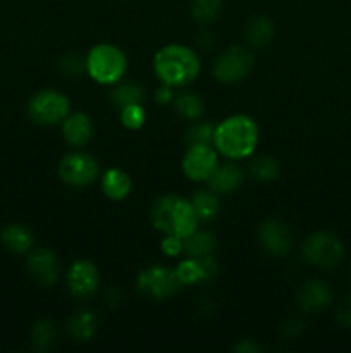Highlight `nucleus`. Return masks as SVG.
<instances>
[{
  "instance_id": "1",
  "label": "nucleus",
  "mask_w": 351,
  "mask_h": 353,
  "mask_svg": "<svg viewBox=\"0 0 351 353\" xmlns=\"http://www.w3.org/2000/svg\"><path fill=\"white\" fill-rule=\"evenodd\" d=\"M150 221L155 230L165 236H176L181 240L195 233L200 224L191 200L179 195H164L155 200Z\"/></svg>"
},
{
  "instance_id": "2",
  "label": "nucleus",
  "mask_w": 351,
  "mask_h": 353,
  "mask_svg": "<svg viewBox=\"0 0 351 353\" xmlns=\"http://www.w3.org/2000/svg\"><path fill=\"white\" fill-rule=\"evenodd\" d=\"M258 126L246 114H234L215 126L213 147L231 161L250 157L258 145Z\"/></svg>"
},
{
  "instance_id": "3",
  "label": "nucleus",
  "mask_w": 351,
  "mask_h": 353,
  "mask_svg": "<svg viewBox=\"0 0 351 353\" xmlns=\"http://www.w3.org/2000/svg\"><path fill=\"white\" fill-rule=\"evenodd\" d=\"M200 57L195 50L181 43H171L155 54L153 69L164 85L181 88L195 81L200 74Z\"/></svg>"
},
{
  "instance_id": "4",
  "label": "nucleus",
  "mask_w": 351,
  "mask_h": 353,
  "mask_svg": "<svg viewBox=\"0 0 351 353\" xmlns=\"http://www.w3.org/2000/svg\"><path fill=\"white\" fill-rule=\"evenodd\" d=\"M86 72L100 85H114L124 76L127 59L119 47L112 43H98L86 55Z\"/></svg>"
},
{
  "instance_id": "5",
  "label": "nucleus",
  "mask_w": 351,
  "mask_h": 353,
  "mask_svg": "<svg viewBox=\"0 0 351 353\" xmlns=\"http://www.w3.org/2000/svg\"><path fill=\"white\" fill-rule=\"evenodd\" d=\"M136 286L141 295L151 300H167L181 292L182 283L176 269L167 265H150L138 274Z\"/></svg>"
},
{
  "instance_id": "6",
  "label": "nucleus",
  "mask_w": 351,
  "mask_h": 353,
  "mask_svg": "<svg viewBox=\"0 0 351 353\" xmlns=\"http://www.w3.org/2000/svg\"><path fill=\"white\" fill-rule=\"evenodd\" d=\"M303 255L310 264L317 268L332 269L343 261L344 247L334 234L327 231H317L310 234L303 243Z\"/></svg>"
},
{
  "instance_id": "7",
  "label": "nucleus",
  "mask_w": 351,
  "mask_h": 353,
  "mask_svg": "<svg viewBox=\"0 0 351 353\" xmlns=\"http://www.w3.org/2000/svg\"><path fill=\"white\" fill-rule=\"evenodd\" d=\"M255 64V57L248 48L241 45H231L217 57L213 64V76L220 83H240L251 72Z\"/></svg>"
},
{
  "instance_id": "8",
  "label": "nucleus",
  "mask_w": 351,
  "mask_h": 353,
  "mask_svg": "<svg viewBox=\"0 0 351 353\" xmlns=\"http://www.w3.org/2000/svg\"><path fill=\"white\" fill-rule=\"evenodd\" d=\"M28 114L36 124H58L67 117L69 99L57 90H43L30 100Z\"/></svg>"
},
{
  "instance_id": "9",
  "label": "nucleus",
  "mask_w": 351,
  "mask_h": 353,
  "mask_svg": "<svg viewBox=\"0 0 351 353\" xmlns=\"http://www.w3.org/2000/svg\"><path fill=\"white\" fill-rule=\"evenodd\" d=\"M98 162L85 152H71L58 162V178L72 188H85L98 176Z\"/></svg>"
},
{
  "instance_id": "10",
  "label": "nucleus",
  "mask_w": 351,
  "mask_h": 353,
  "mask_svg": "<svg viewBox=\"0 0 351 353\" xmlns=\"http://www.w3.org/2000/svg\"><path fill=\"white\" fill-rule=\"evenodd\" d=\"M219 165L213 145H189L182 157V172L193 181H206Z\"/></svg>"
},
{
  "instance_id": "11",
  "label": "nucleus",
  "mask_w": 351,
  "mask_h": 353,
  "mask_svg": "<svg viewBox=\"0 0 351 353\" xmlns=\"http://www.w3.org/2000/svg\"><path fill=\"white\" fill-rule=\"evenodd\" d=\"M28 271L38 286L50 288L57 283L58 274H61V264L54 252L48 248H38L28 257Z\"/></svg>"
},
{
  "instance_id": "12",
  "label": "nucleus",
  "mask_w": 351,
  "mask_h": 353,
  "mask_svg": "<svg viewBox=\"0 0 351 353\" xmlns=\"http://www.w3.org/2000/svg\"><path fill=\"white\" fill-rule=\"evenodd\" d=\"M100 272L89 261H76L67 271L69 292L78 299H88L98 290Z\"/></svg>"
},
{
  "instance_id": "13",
  "label": "nucleus",
  "mask_w": 351,
  "mask_h": 353,
  "mask_svg": "<svg viewBox=\"0 0 351 353\" xmlns=\"http://www.w3.org/2000/svg\"><path fill=\"white\" fill-rule=\"evenodd\" d=\"M258 240L262 247L272 255H288L292 248V234L282 221L267 219L258 228Z\"/></svg>"
},
{
  "instance_id": "14",
  "label": "nucleus",
  "mask_w": 351,
  "mask_h": 353,
  "mask_svg": "<svg viewBox=\"0 0 351 353\" xmlns=\"http://www.w3.org/2000/svg\"><path fill=\"white\" fill-rule=\"evenodd\" d=\"M332 302V290L326 281L312 279L301 286L298 293V303L305 312H320Z\"/></svg>"
},
{
  "instance_id": "15",
  "label": "nucleus",
  "mask_w": 351,
  "mask_h": 353,
  "mask_svg": "<svg viewBox=\"0 0 351 353\" xmlns=\"http://www.w3.org/2000/svg\"><path fill=\"white\" fill-rule=\"evenodd\" d=\"M62 137L72 147H85L93 138V123L85 112L67 114L62 121Z\"/></svg>"
},
{
  "instance_id": "16",
  "label": "nucleus",
  "mask_w": 351,
  "mask_h": 353,
  "mask_svg": "<svg viewBox=\"0 0 351 353\" xmlns=\"http://www.w3.org/2000/svg\"><path fill=\"white\" fill-rule=\"evenodd\" d=\"M243 178V171L236 164L227 162V164L217 165L206 181H209V186L212 192L220 193V195H229V193L237 192L241 188Z\"/></svg>"
},
{
  "instance_id": "17",
  "label": "nucleus",
  "mask_w": 351,
  "mask_h": 353,
  "mask_svg": "<svg viewBox=\"0 0 351 353\" xmlns=\"http://www.w3.org/2000/svg\"><path fill=\"white\" fill-rule=\"evenodd\" d=\"M133 188V181H131L129 174L119 168H110L109 171L103 172L102 176V190L110 200L114 202H120L126 199Z\"/></svg>"
},
{
  "instance_id": "18",
  "label": "nucleus",
  "mask_w": 351,
  "mask_h": 353,
  "mask_svg": "<svg viewBox=\"0 0 351 353\" xmlns=\"http://www.w3.org/2000/svg\"><path fill=\"white\" fill-rule=\"evenodd\" d=\"M0 240H2L3 247L9 248L14 254H24V252L31 250L34 245V234L31 233L30 228L23 226V224H9L0 233Z\"/></svg>"
},
{
  "instance_id": "19",
  "label": "nucleus",
  "mask_w": 351,
  "mask_h": 353,
  "mask_svg": "<svg viewBox=\"0 0 351 353\" xmlns=\"http://www.w3.org/2000/svg\"><path fill=\"white\" fill-rule=\"evenodd\" d=\"M217 247V240L209 231H198L182 240V254L189 259H200L212 255Z\"/></svg>"
},
{
  "instance_id": "20",
  "label": "nucleus",
  "mask_w": 351,
  "mask_h": 353,
  "mask_svg": "<svg viewBox=\"0 0 351 353\" xmlns=\"http://www.w3.org/2000/svg\"><path fill=\"white\" fill-rule=\"evenodd\" d=\"M244 34L251 47L264 48L274 38V23L267 16H255L248 21Z\"/></svg>"
},
{
  "instance_id": "21",
  "label": "nucleus",
  "mask_w": 351,
  "mask_h": 353,
  "mask_svg": "<svg viewBox=\"0 0 351 353\" xmlns=\"http://www.w3.org/2000/svg\"><path fill=\"white\" fill-rule=\"evenodd\" d=\"M96 324H98V321H96V316L92 310H81V312H76L69 319L67 330L74 340L88 341L95 334Z\"/></svg>"
},
{
  "instance_id": "22",
  "label": "nucleus",
  "mask_w": 351,
  "mask_h": 353,
  "mask_svg": "<svg viewBox=\"0 0 351 353\" xmlns=\"http://www.w3.org/2000/svg\"><path fill=\"white\" fill-rule=\"evenodd\" d=\"M191 203L200 221H212L220 212V202L217 199L215 192H212V190L210 192L209 190H200V192H196L193 195Z\"/></svg>"
},
{
  "instance_id": "23",
  "label": "nucleus",
  "mask_w": 351,
  "mask_h": 353,
  "mask_svg": "<svg viewBox=\"0 0 351 353\" xmlns=\"http://www.w3.org/2000/svg\"><path fill=\"white\" fill-rule=\"evenodd\" d=\"M145 90L138 83H120L110 93V102L116 109H124L133 103H143Z\"/></svg>"
},
{
  "instance_id": "24",
  "label": "nucleus",
  "mask_w": 351,
  "mask_h": 353,
  "mask_svg": "<svg viewBox=\"0 0 351 353\" xmlns=\"http://www.w3.org/2000/svg\"><path fill=\"white\" fill-rule=\"evenodd\" d=\"M174 110L181 117L189 121H196L203 116L205 112V103L200 99L196 93L191 92H182L178 97H174Z\"/></svg>"
},
{
  "instance_id": "25",
  "label": "nucleus",
  "mask_w": 351,
  "mask_h": 353,
  "mask_svg": "<svg viewBox=\"0 0 351 353\" xmlns=\"http://www.w3.org/2000/svg\"><path fill=\"white\" fill-rule=\"evenodd\" d=\"M248 171H250L251 178L257 179V181L268 183L279 178V174H281V165L270 155H262V157H257L251 161Z\"/></svg>"
},
{
  "instance_id": "26",
  "label": "nucleus",
  "mask_w": 351,
  "mask_h": 353,
  "mask_svg": "<svg viewBox=\"0 0 351 353\" xmlns=\"http://www.w3.org/2000/svg\"><path fill=\"white\" fill-rule=\"evenodd\" d=\"M57 340L58 334L52 321H40V323L34 324L33 331H31V341H33L34 350H52L55 347V343H57Z\"/></svg>"
},
{
  "instance_id": "27",
  "label": "nucleus",
  "mask_w": 351,
  "mask_h": 353,
  "mask_svg": "<svg viewBox=\"0 0 351 353\" xmlns=\"http://www.w3.org/2000/svg\"><path fill=\"white\" fill-rule=\"evenodd\" d=\"M224 0H191V14L200 23H210L220 14Z\"/></svg>"
},
{
  "instance_id": "28",
  "label": "nucleus",
  "mask_w": 351,
  "mask_h": 353,
  "mask_svg": "<svg viewBox=\"0 0 351 353\" xmlns=\"http://www.w3.org/2000/svg\"><path fill=\"white\" fill-rule=\"evenodd\" d=\"M215 126L212 123H196L186 133V141L189 145H213Z\"/></svg>"
},
{
  "instance_id": "29",
  "label": "nucleus",
  "mask_w": 351,
  "mask_h": 353,
  "mask_svg": "<svg viewBox=\"0 0 351 353\" xmlns=\"http://www.w3.org/2000/svg\"><path fill=\"white\" fill-rule=\"evenodd\" d=\"M179 279H181L182 286L184 285H195V283H202V268H200L198 259L186 257L181 264L176 268Z\"/></svg>"
},
{
  "instance_id": "30",
  "label": "nucleus",
  "mask_w": 351,
  "mask_h": 353,
  "mask_svg": "<svg viewBox=\"0 0 351 353\" xmlns=\"http://www.w3.org/2000/svg\"><path fill=\"white\" fill-rule=\"evenodd\" d=\"M120 114V123L127 128V130H140L147 121V112H145L141 103H133L124 109L119 110Z\"/></svg>"
},
{
  "instance_id": "31",
  "label": "nucleus",
  "mask_w": 351,
  "mask_h": 353,
  "mask_svg": "<svg viewBox=\"0 0 351 353\" xmlns=\"http://www.w3.org/2000/svg\"><path fill=\"white\" fill-rule=\"evenodd\" d=\"M58 68L64 74L76 78V76L81 74L83 71H86V61H83L78 54H67L62 57V61L58 62Z\"/></svg>"
},
{
  "instance_id": "32",
  "label": "nucleus",
  "mask_w": 351,
  "mask_h": 353,
  "mask_svg": "<svg viewBox=\"0 0 351 353\" xmlns=\"http://www.w3.org/2000/svg\"><path fill=\"white\" fill-rule=\"evenodd\" d=\"M336 319L341 326H351V293H348L337 305Z\"/></svg>"
},
{
  "instance_id": "33",
  "label": "nucleus",
  "mask_w": 351,
  "mask_h": 353,
  "mask_svg": "<svg viewBox=\"0 0 351 353\" xmlns=\"http://www.w3.org/2000/svg\"><path fill=\"white\" fill-rule=\"evenodd\" d=\"M162 252L169 257H176V255L182 254V240L176 236H165L162 241Z\"/></svg>"
},
{
  "instance_id": "34",
  "label": "nucleus",
  "mask_w": 351,
  "mask_h": 353,
  "mask_svg": "<svg viewBox=\"0 0 351 353\" xmlns=\"http://www.w3.org/2000/svg\"><path fill=\"white\" fill-rule=\"evenodd\" d=\"M172 100H174V93H172V86H160V88L155 92V102L158 103V105H167V103H171Z\"/></svg>"
},
{
  "instance_id": "35",
  "label": "nucleus",
  "mask_w": 351,
  "mask_h": 353,
  "mask_svg": "<svg viewBox=\"0 0 351 353\" xmlns=\"http://www.w3.org/2000/svg\"><path fill=\"white\" fill-rule=\"evenodd\" d=\"M237 353H258L262 352V347L258 343H255L253 340H241L240 345L236 347Z\"/></svg>"
},
{
  "instance_id": "36",
  "label": "nucleus",
  "mask_w": 351,
  "mask_h": 353,
  "mask_svg": "<svg viewBox=\"0 0 351 353\" xmlns=\"http://www.w3.org/2000/svg\"><path fill=\"white\" fill-rule=\"evenodd\" d=\"M350 276H351V264H350Z\"/></svg>"
}]
</instances>
